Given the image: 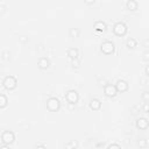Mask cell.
I'll list each match as a JSON object with an SVG mask.
<instances>
[{"instance_id": "cell-4", "label": "cell", "mask_w": 149, "mask_h": 149, "mask_svg": "<svg viewBox=\"0 0 149 149\" xmlns=\"http://www.w3.org/2000/svg\"><path fill=\"white\" fill-rule=\"evenodd\" d=\"M45 105H47L48 111H50V112H57L61 108V101L56 97H49L47 99Z\"/></svg>"}, {"instance_id": "cell-33", "label": "cell", "mask_w": 149, "mask_h": 149, "mask_svg": "<svg viewBox=\"0 0 149 149\" xmlns=\"http://www.w3.org/2000/svg\"><path fill=\"white\" fill-rule=\"evenodd\" d=\"M0 149H10V148H9V146H7V144H2V146L0 147Z\"/></svg>"}, {"instance_id": "cell-30", "label": "cell", "mask_w": 149, "mask_h": 149, "mask_svg": "<svg viewBox=\"0 0 149 149\" xmlns=\"http://www.w3.org/2000/svg\"><path fill=\"white\" fill-rule=\"evenodd\" d=\"M140 84H141V85H146V84H147V79H146L144 77H141V78H140Z\"/></svg>"}, {"instance_id": "cell-13", "label": "cell", "mask_w": 149, "mask_h": 149, "mask_svg": "<svg viewBox=\"0 0 149 149\" xmlns=\"http://www.w3.org/2000/svg\"><path fill=\"white\" fill-rule=\"evenodd\" d=\"M126 8L130 12L133 10H136L139 8V2L136 0H127L126 1Z\"/></svg>"}, {"instance_id": "cell-8", "label": "cell", "mask_w": 149, "mask_h": 149, "mask_svg": "<svg viewBox=\"0 0 149 149\" xmlns=\"http://www.w3.org/2000/svg\"><path fill=\"white\" fill-rule=\"evenodd\" d=\"M114 85H115V87H116L118 92H120V93L127 92V91H128V88H129V84H128L125 79H118V80H116V83H115Z\"/></svg>"}, {"instance_id": "cell-7", "label": "cell", "mask_w": 149, "mask_h": 149, "mask_svg": "<svg viewBox=\"0 0 149 149\" xmlns=\"http://www.w3.org/2000/svg\"><path fill=\"white\" fill-rule=\"evenodd\" d=\"M118 93H119V92H118V90H116V87H115L114 84L108 83V84H106V85L104 86V94H105L106 97H108V98H114V97H116Z\"/></svg>"}, {"instance_id": "cell-9", "label": "cell", "mask_w": 149, "mask_h": 149, "mask_svg": "<svg viewBox=\"0 0 149 149\" xmlns=\"http://www.w3.org/2000/svg\"><path fill=\"white\" fill-rule=\"evenodd\" d=\"M135 126H136L137 129L144 130V129H147V128L149 127V121H148L147 118H144V116H140V118L136 119V121H135Z\"/></svg>"}, {"instance_id": "cell-15", "label": "cell", "mask_w": 149, "mask_h": 149, "mask_svg": "<svg viewBox=\"0 0 149 149\" xmlns=\"http://www.w3.org/2000/svg\"><path fill=\"white\" fill-rule=\"evenodd\" d=\"M137 45V41L134 38V37H128L126 40V47L128 49H134L135 47Z\"/></svg>"}, {"instance_id": "cell-25", "label": "cell", "mask_w": 149, "mask_h": 149, "mask_svg": "<svg viewBox=\"0 0 149 149\" xmlns=\"http://www.w3.org/2000/svg\"><path fill=\"white\" fill-rule=\"evenodd\" d=\"M142 109H143L144 113H149V102H144Z\"/></svg>"}, {"instance_id": "cell-32", "label": "cell", "mask_w": 149, "mask_h": 149, "mask_svg": "<svg viewBox=\"0 0 149 149\" xmlns=\"http://www.w3.org/2000/svg\"><path fill=\"white\" fill-rule=\"evenodd\" d=\"M144 72H146L147 76H149V63L146 65V68H144Z\"/></svg>"}, {"instance_id": "cell-10", "label": "cell", "mask_w": 149, "mask_h": 149, "mask_svg": "<svg viewBox=\"0 0 149 149\" xmlns=\"http://www.w3.org/2000/svg\"><path fill=\"white\" fill-rule=\"evenodd\" d=\"M50 66V59L45 56H42L38 58L37 61V68L41 69V70H47L48 68Z\"/></svg>"}, {"instance_id": "cell-22", "label": "cell", "mask_w": 149, "mask_h": 149, "mask_svg": "<svg viewBox=\"0 0 149 149\" xmlns=\"http://www.w3.org/2000/svg\"><path fill=\"white\" fill-rule=\"evenodd\" d=\"M71 65H72L73 68H79V66H80V61H79V58L71 59Z\"/></svg>"}, {"instance_id": "cell-28", "label": "cell", "mask_w": 149, "mask_h": 149, "mask_svg": "<svg viewBox=\"0 0 149 149\" xmlns=\"http://www.w3.org/2000/svg\"><path fill=\"white\" fill-rule=\"evenodd\" d=\"M34 149H47V147L44 144H36L34 147Z\"/></svg>"}, {"instance_id": "cell-24", "label": "cell", "mask_w": 149, "mask_h": 149, "mask_svg": "<svg viewBox=\"0 0 149 149\" xmlns=\"http://www.w3.org/2000/svg\"><path fill=\"white\" fill-rule=\"evenodd\" d=\"M106 149H121V147H120L118 143H111V144L107 146Z\"/></svg>"}, {"instance_id": "cell-26", "label": "cell", "mask_w": 149, "mask_h": 149, "mask_svg": "<svg viewBox=\"0 0 149 149\" xmlns=\"http://www.w3.org/2000/svg\"><path fill=\"white\" fill-rule=\"evenodd\" d=\"M98 83H99L100 85H102V86H105L106 84H108V83H107V80H106L105 78H99V80H98Z\"/></svg>"}, {"instance_id": "cell-16", "label": "cell", "mask_w": 149, "mask_h": 149, "mask_svg": "<svg viewBox=\"0 0 149 149\" xmlns=\"http://www.w3.org/2000/svg\"><path fill=\"white\" fill-rule=\"evenodd\" d=\"M79 35H80V30H79L78 28L72 27V28L69 29V36H70L71 38H76V37H78Z\"/></svg>"}, {"instance_id": "cell-1", "label": "cell", "mask_w": 149, "mask_h": 149, "mask_svg": "<svg viewBox=\"0 0 149 149\" xmlns=\"http://www.w3.org/2000/svg\"><path fill=\"white\" fill-rule=\"evenodd\" d=\"M128 31V28H127V24L123 22V21H116L114 24H113V33L114 35L116 36H125Z\"/></svg>"}, {"instance_id": "cell-18", "label": "cell", "mask_w": 149, "mask_h": 149, "mask_svg": "<svg viewBox=\"0 0 149 149\" xmlns=\"http://www.w3.org/2000/svg\"><path fill=\"white\" fill-rule=\"evenodd\" d=\"M78 146H79V143H78L77 140H70V141L65 144V148H66V149H77Z\"/></svg>"}, {"instance_id": "cell-5", "label": "cell", "mask_w": 149, "mask_h": 149, "mask_svg": "<svg viewBox=\"0 0 149 149\" xmlns=\"http://www.w3.org/2000/svg\"><path fill=\"white\" fill-rule=\"evenodd\" d=\"M0 139H1L2 144L9 146V144H12V143L15 141V134H14L12 130H3V132L1 133Z\"/></svg>"}, {"instance_id": "cell-29", "label": "cell", "mask_w": 149, "mask_h": 149, "mask_svg": "<svg viewBox=\"0 0 149 149\" xmlns=\"http://www.w3.org/2000/svg\"><path fill=\"white\" fill-rule=\"evenodd\" d=\"M84 2L90 6V5H94L95 3V0H84Z\"/></svg>"}, {"instance_id": "cell-6", "label": "cell", "mask_w": 149, "mask_h": 149, "mask_svg": "<svg viewBox=\"0 0 149 149\" xmlns=\"http://www.w3.org/2000/svg\"><path fill=\"white\" fill-rule=\"evenodd\" d=\"M64 97H65V100H66L69 104H71V105L77 104V101H78V99H79L78 92H77L76 90H69V91H66Z\"/></svg>"}, {"instance_id": "cell-31", "label": "cell", "mask_w": 149, "mask_h": 149, "mask_svg": "<svg viewBox=\"0 0 149 149\" xmlns=\"http://www.w3.org/2000/svg\"><path fill=\"white\" fill-rule=\"evenodd\" d=\"M19 40H20L22 43H24V42H27V41H28V37H26V36H20V37H19Z\"/></svg>"}, {"instance_id": "cell-12", "label": "cell", "mask_w": 149, "mask_h": 149, "mask_svg": "<svg viewBox=\"0 0 149 149\" xmlns=\"http://www.w3.org/2000/svg\"><path fill=\"white\" fill-rule=\"evenodd\" d=\"M88 106L92 111H99L101 108V101L98 98H92L88 102Z\"/></svg>"}, {"instance_id": "cell-3", "label": "cell", "mask_w": 149, "mask_h": 149, "mask_svg": "<svg viewBox=\"0 0 149 149\" xmlns=\"http://www.w3.org/2000/svg\"><path fill=\"white\" fill-rule=\"evenodd\" d=\"M115 50V45L111 40H105L100 44V51L104 55H112Z\"/></svg>"}, {"instance_id": "cell-17", "label": "cell", "mask_w": 149, "mask_h": 149, "mask_svg": "<svg viewBox=\"0 0 149 149\" xmlns=\"http://www.w3.org/2000/svg\"><path fill=\"white\" fill-rule=\"evenodd\" d=\"M8 105V98L5 93H0V108H5Z\"/></svg>"}, {"instance_id": "cell-2", "label": "cell", "mask_w": 149, "mask_h": 149, "mask_svg": "<svg viewBox=\"0 0 149 149\" xmlns=\"http://www.w3.org/2000/svg\"><path fill=\"white\" fill-rule=\"evenodd\" d=\"M2 86H3V88H6L8 91H12V90L16 88V86H17V79H16V77H14L12 74L6 76L2 79Z\"/></svg>"}, {"instance_id": "cell-27", "label": "cell", "mask_w": 149, "mask_h": 149, "mask_svg": "<svg viewBox=\"0 0 149 149\" xmlns=\"http://www.w3.org/2000/svg\"><path fill=\"white\" fill-rule=\"evenodd\" d=\"M6 12V6L3 3H0V14H3Z\"/></svg>"}, {"instance_id": "cell-20", "label": "cell", "mask_w": 149, "mask_h": 149, "mask_svg": "<svg viewBox=\"0 0 149 149\" xmlns=\"http://www.w3.org/2000/svg\"><path fill=\"white\" fill-rule=\"evenodd\" d=\"M1 58H2L3 61H9V58H10V52H9L8 50H3V51L1 52Z\"/></svg>"}, {"instance_id": "cell-23", "label": "cell", "mask_w": 149, "mask_h": 149, "mask_svg": "<svg viewBox=\"0 0 149 149\" xmlns=\"http://www.w3.org/2000/svg\"><path fill=\"white\" fill-rule=\"evenodd\" d=\"M142 59L149 63V50H144L142 52Z\"/></svg>"}, {"instance_id": "cell-11", "label": "cell", "mask_w": 149, "mask_h": 149, "mask_svg": "<svg viewBox=\"0 0 149 149\" xmlns=\"http://www.w3.org/2000/svg\"><path fill=\"white\" fill-rule=\"evenodd\" d=\"M93 29L97 30V31H105L107 29V24L105 21L102 20H97L94 23H93Z\"/></svg>"}, {"instance_id": "cell-14", "label": "cell", "mask_w": 149, "mask_h": 149, "mask_svg": "<svg viewBox=\"0 0 149 149\" xmlns=\"http://www.w3.org/2000/svg\"><path fill=\"white\" fill-rule=\"evenodd\" d=\"M68 56L71 58V59H76V58H78V56H79V50L76 48V47H71V48H69L68 49Z\"/></svg>"}, {"instance_id": "cell-19", "label": "cell", "mask_w": 149, "mask_h": 149, "mask_svg": "<svg viewBox=\"0 0 149 149\" xmlns=\"http://www.w3.org/2000/svg\"><path fill=\"white\" fill-rule=\"evenodd\" d=\"M137 146L140 148H147L148 147V140L146 137H139L137 139Z\"/></svg>"}, {"instance_id": "cell-21", "label": "cell", "mask_w": 149, "mask_h": 149, "mask_svg": "<svg viewBox=\"0 0 149 149\" xmlns=\"http://www.w3.org/2000/svg\"><path fill=\"white\" fill-rule=\"evenodd\" d=\"M141 98H142V100L144 101V102H148L149 101V91H142V93H141Z\"/></svg>"}]
</instances>
